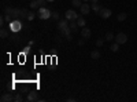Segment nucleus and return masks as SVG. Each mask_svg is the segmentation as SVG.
Masks as SVG:
<instances>
[{
	"label": "nucleus",
	"mask_w": 137,
	"mask_h": 102,
	"mask_svg": "<svg viewBox=\"0 0 137 102\" xmlns=\"http://www.w3.org/2000/svg\"><path fill=\"white\" fill-rule=\"evenodd\" d=\"M71 4H73V7H74V8H80V7L82 6L81 0H73V2H71Z\"/></svg>",
	"instance_id": "obj_19"
},
{
	"label": "nucleus",
	"mask_w": 137,
	"mask_h": 102,
	"mask_svg": "<svg viewBox=\"0 0 137 102\" xmlns=\"http://www.w3.org/2000/svg\"><path fill=\"white\" fill-rule=\"evenodd\" d=\"M99 15L103 18V19H108L111 17V10L110 8H101L99 11Z\"/></svg>",
	"instance_id": "obj_4"
},
{
	"label": "nucleus",
	"mask_w": 137,
	"mask_h": 102,
	"mask_svg": "<svg viewBox=\"0 0 137 102\" xmlns=\"http://www.w3.org/2000/svg\"><path fill=\"white\" fill-rule=\"evenodd\" d=\"M67 26H68V19L67 18L58 21V29H59V31H63V29H66Z\"/></svg>",
	"instance_id": "obj_6"
},
{
	"label": "nucleus",
	"mask_w": 137,
	"mask_h": 102,
	"mask_svg": "<svg viewBox=\"0 0 137 102\" xmlns=\"http://www.w3.org/2000/svg\"><path fill=\"white\" fill-rule=\"evenodd\" d=\"M45 2L47 0H33L30 3V8H40L45 4Z\"/></svg>",
	"instance_id": "obj_5"
},
{
	"label": "nucleus",
	"mask_w": 137,
	"mask_h": 102,
	"mask_svg": "<svg viewBox=\"0 0 137 102\" xmlns=\"http://www.w3.org/2000/svg\"><path fill=\"white\" fill-rule=\"evenodd\" d=\"M81 36L84 37L85 40H88V39L91 37V29H88V28H85V26H84V28L81 29Z\"/></svg>",
	"instance_id": "obj_10"
},
{
	"label": "nucleus",
	"mask_w": 137,
	"mask_h": 102,
	"mask_svg": "<svg viewBox=\"0 0 137 102\" xmlns=\"http://www.w3.org/2000/svg\"><path fill=\"white\" fill-rule=\"evenodd\" d=\"M126 41H128V36H126L125 33L121 32L115 36V43H118V44H125Z\"/></svg>",
	"instance_id": "obj_3"
},
{
	"label": "nucleus",
	"mask_w": 137,
	"mask_h": 102,
	"mask_svg": "<svg viewBox=\"0 0 137 102\" xmlns=\"http://www.w3.org/2000/svg\"><path fill=\"white\" fill-rule=\"evenodd\" d=\"M82 44H84V37H82V39H81V40H80V41H78V46H82Z\"/></svg>",
	"instance_id": "obj_28"
},
{
	"label": "nucleus",
	"mask_w": 137,
	"mask_h": 102,
	"mask_svg": "<svg viewBox=\"0 0 137 102\" xmlns=\"http://www.w3.org/2000/svg\"><path fill=\"white\" fill-rule=\"evenodd\" d=\"M110 48H111L112 52H118L119 51V44H118V43H114V44H112Z\"/></svg>",
	"instance_id": "obj_22"
},
{
	"label": "nucleus",
	"mask_w": 137,
	"mask_h": 102,
	"mask_svg": "<svg viewBox=\"0 0 137 102\" xmlns=\"http://www.w3.org/2000/svg\"><path fill=\"white\" fill-rule=\"evenodd\" d=\"M68 26H70V29L73 32H77L78 31V23H77V21H70V23H68Z\"/></svg>",
	"instance_id": "obj_13"
},
{
	"label": "nucleus",
	"mask_w": 137,
	"mask_h": 102,
	"mask_svg": "<svg viewBox=\"0 0 137 102\" xmlns=\"http://www.w3.org/2000/svg\"><path fill=\"white\" fill-rule=\"evenodd\" d=\"M28 101L29 102H34V101H38V95L36 91H30V93L28 94Z\"/></svg>",
	"instance_id": "obj_9"
},
{
	"label": "nucleus",
	"mask_w": 137,
	"mask_h": 102,
	"mask_svg": "<svg viewBox=\"0 0 137 102\" xmlns=\"http://www.w3.org/2000/svg\"><path fill=\"white\" fill-rule=\"evenodd\" d=\"M126 17H128V14H126V13H119L117 18H118L119 22H122V21H125V19H126Z\"/></svg>",
	"instance_id": "obj_17"
},
{
	"label": "nucleus",
	"mask_w": 137,
	"mask_h": 102,
	"mask_svg": "<svg viewBox=\"0 0 137 102\" xmlns=\"http://www.w3.org/2000/svg\"><path fill=\"white\" fill-rule=\"evenodd\" d=\"M29 15V11L26 8H21V14H19V18H28Z\"/></svg>",
	"instance_id": "obj_15"
},
{
	"label": "nucleus",
	"mask_w": 137,
	"mask_h": 102,
	"mask_svg": "<svg viewBox=\"0 0 137 102\" xmlns=\"http://www.w3.org/2000/svg\"><path fill=\"white\" fill-rule=\"evenodd\" d=\"M91 2H92V3H97L99 0H91Z\"/></svg>",
	"instance_id": "obj_30"
},
{
	"label": "nucleus",
	"mask_w": 137,
	"mask_h": 102,
	"mask_svg": "<svg viewBox=\"0 0 137 102\" xmlns=\"http://www.w3.org/2000/svg\"><path fill=\"white\" fill-rule=\"evenodd\" d=\"M103 43H104V40H103V39H99V40H96V46L97 47H101Z\"/></svg>",
	"instance_id": "obj_26"
},
{
	"label": "nucleus",
	"mask_w": 137,
	"mask_h": 102,
	"mask_svg": "<svg viewBox=\"0 0 137 102\" xmlns=\"http://www.w3.org/2000/svg\"><path fill=\"white\" fill-rule=\"evenodd\" d=\"M34 15H36V14H34V13H29V15H28V19H29V21H32V19L34 18Z\"/></svg>",
	"instance_id": "obj_27"
},
{
	"label": "nucleus",
	"mask_w": 137,
	"mask_h": 102,
	"mask_svg": "<svg viewBox=\"0 0 137 102\" xmlns=\"http://www.w3.org/2000/svg\"><path fill=\"white\" fill-rule=\"evenodd\" d=\"M3 23H4V17L0 18V25H3Z\"/></svg>",
	"instance_id": "obj_29"
},
{
	"label": "nucleus",
	"mask_w": 137,
	"mask_h": 102,
	"mask_svg": "<svg viewBox=\"0 0 137 102\" xmlns=\"http://www.w3.org/2000/svg\"><path fill=\"white\" fill-rule=\"evenodd\" d=\"M51 14L52 13L50 11V10L43 6V7L38 8V14H37V15H38V18H40V19H48V18L51 17Z\"/></svg>",
	"instance_id": "obj_1"
},
{
	"label": "nucleus",
	"mask_w": 137,
	"mask_h": 102,
	"mask_svg": "<svg viewBox=\"0 0 137 102\" xmlns=\"http://www.w3.org/2000/svg\"><path fill=\"white\" fill-rule=\"evenodd\" d=\"M91 58H92V59H99V58H100V52L99 51H92L91 52Z\"/></svg>",
	"instance_id": "obj_16"
},
{
	"label": "nucleus",
	"mask_w": 137,
	"mask_h": 102,
	"mask_svg": "<svg viewBox=\"0 0 137 102\" xmlns=\"http://www.w3.org/2000/svg\"><path fill=\"white\" fill-rule=\"evenodd\" d=\"M0 36H2L3 39H4V37H7V36H8V32L6 31V29H2V32H0Z\"/></svg>",
	"instance_id": "obj_24"
},
{
	"label": "nucleus",
	"mask_w": 137,
	"mask_h": 102,
	"mask_svg": "<svg viewBox=\"0 0 137 102\" xmlns=\"http://www.w3.org/2000/svg\"><path fill=\"white\" fill-rule=\"evenodd\" d=\"M11 26H12V28H11L12 31H14V32H17V31H19V29H21L22 25H21V22H19V21H14V22L11 23Z\"/></svg>",
	"instance_id": "obj_12"
},
{
	"label": "nucleus",
	"mask_w": 137,
	"mask_h": 102,
	"mask_svg": "<svg viewBox=\"0 0 137 102\" xmlns=\"http://www.w3.org/2000/svg\"><path fill=\"white\" fill-rule=\"evenodd\" d=\"M80 10H81V14H82V15H88V13L91 11V6L84 2V3H82V6L80 7Z\"/></svg>",
	"instance_id": "obj_7"
},
{
	"label": "nucleus",
	"mask_w": 137,
	"mask_h": 102,
	"mask_svg": "<svg viewBox=\"0 0 137 102\" xmlns=\"http://www.w3.org/2000/svg\"><path fill=\"white\" fill-rule=\"evenodd\" d=\"M14 101H15V102H21L22 101V95L21 94H17L15 97H14Z\"/></svg>",
	"instance_id": "obj_25"
},
{
	"label": "nucleus",
	"mask_w": 137,
	"mask_h": 102,
	"mask_svg": "<svg viewBox=\"0 0 137 102\" xmlns=\"http://www.w3.org/2000/svg\"><path fill=\"white\" fill-rule=\"evenodd\" d=\"M77 23H78V26H82V28H84V26H85V23H86V21H85V18L80 17V18L77 19Z\"/></svg>",
	"instance_id": "obj_18"
},
{
	"label": "nucleus",
	"mask_w": 137,
	"mask_h": 102,
	"mask_svg": "<svg viewBox=\"0 0 137 102\" xmlns=\"http://www.w3.org/2000/svg\"><path fill=\"white\" fill-rule=\"evenodd\" d=\"M4 11H6V15H7V17H12L14 8H12V7H6V10H4Z\"/></svg>",
	"instance_id": "obj_21"
},
{
	"label": "nucleus",
	"mask_w": 137,
	"mask_h": 102,
	"mask_svg": "<svg viewBox=\"0 0 137 102\" xmlns=\"http://www.w3.org/2000/svg\"><path fill=\"white\" fill-rule=\"evenodd\" d=\"M0 101H2V102H11V101H14V97L10 94V93H7V94H3L2 95Z\"/></svg>",
	"instance_id": "obj_11"
},
{
	"label": "nucleus",
	"mask_w": 137,
	"mask_h": 102,
	"mask_svg": "<svg viewBox=\"0 0 137 102\" xmlns=\"http://www.w3.org/2000/svg\"><path fill=\"white\" fill-rule=\"evenodd\" d=\"M91 8H92V10H93V11H95V13H99V11H100V10H101V7H100V6H99V4H97V3H92V4H91Z\"/></svg>",
	"instance_id": "obj_14"
},
{
	"label": "nucleus",
	"mask_w": 137,
	"mask_h": 102,
	"mask_svg": "<svg viewBox=\"0 0 137 102\" xmlns=\"http://www.w3.org/2000/svg\"><path fill=\"white\" fill-rule=\"evenodd\" d=\"M47 2H55V0H47Z\"/></svg>",
	"instance_id": "obj_31"
},
{
	"label": "nucleus",
	"mask_w": 137,
	"mask_h": 102,
	"mask_svg": "<svg viewBox=\"0 0 137 102\" xmlns=\"http://www.w3.org/2000/svg\"><path fill=\"white\" fill-rule=\"evenodd\" d=\"M84 2H85V3H86V2H91V0H84Z\"/></svg>",
	"instance_id": "obj_32"
},
{
	"label": "nucleus",
	"mask_w": 137,
	"mask_h": 102,
	"mask_svg": "<svg viewBox=\"0 0 137 102\" xmlns=\"http://www.w3.org/2000/svg\"><path fill=\"white\" fill-rule=\"evenodd\" d=\"M51 17H52V19H55V21H59V19H60V14L58 11H52Z\"/></svg>",
	"instance_id": "obj_20"
},
{
	"label": "nucleus",
	"mask_w": 137,
	"mask_h": 102,
	"mask_svg": "<svg viewBox=\"0 0 137 102\" xmlns=\"http://www.w3.org/2000/svg\"><path fill=\"white\" fill-rule=\"evenodd\" d=\"M104 39H106L107 41H111L112 39H115V37H114V35H112L111 32H108V33H107V35H106V37H104Z\"/></svg>",
	"instance_id": "obj_23"
},
{
	"label": "nucleus",
	"mask_w": 137,
	"mask_h": 102,
	"mask_svg": "<svg viewBox=\"0 0 137 102\" xmlns=\"http://www.w3.org/2000/svg\"><path fill=\"white\" fill-rule=\"evenodd\" d=\"M65 15H66V18L68 19V21H77V19L80 18V17H78V14L74 11V10H67Z\"/></svg>",
	"instance_id": "obj_2"
},
{
	"label": "nucleus",
	"mask_w": 137,
	"mask_h": 102,
	"mask_svg": "<svg viewBox=\"0 0 137 102\" xmlns=\"http://www.w3.org/2000/svg\"><path fill=\"white\" fill-rule=\"evenodd\" d=\"M71 29H70V26H67L66 29H63V31H60V33H62V35H65V37L67 39V40H71Z\"/></svg>",
	"instance_id": "obj_8"
}]
</instances>
